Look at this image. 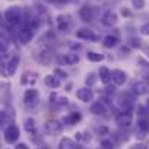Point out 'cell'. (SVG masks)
<instances>
[{"mask_svg":"<svg viewBox=\"0 0 149 149\" xmlns=\"http://www.w3.org/2000/svg\"><path fill=\"white\" fill-rule=\"evenodd\" d=\"M116 123H117L120 127H129V126L133 123V116H132V113H129L127 110L119 113V114L116 116Z\"/></svg>","mask_w":149,"mask_h":149,"instance_id":"obj_6","label":"cell"},{"mask_svg":"<svg viewBox=\"0 0 149 149\" xmlns=\"http://www.w3.org/2000/svg\"><path fill=\"white\" fill-rule=\"evenodd\" d=\"M45 84H47L49 88H58V87L61 86L59 78L55 77V75H47V77H45Z\"/></svg>","mask_w":149,"mask_h":149,"instance_id":"obj_24","label":"cell"},{"mask_svg":"<svg viewBox=\"0 0 149 149\" xmlns=\"http://www.w3.org/2000/svg\"><path fill=\"white\" fill-rule=\"evenodd\" d=\"M130 45L133 48H141L142 47V41L139 38H130Z\"/></svg>","mask_w":149,"mask_h":149,"instance_id":"obj_31","label":"cell"},{"mask_svg":"<svg viewBox=\"0 0 149 149\" xmlns=\"http://www.w3.org/2000/svg\"><path fill=\"white\" fill-rule=\"evenodd\" d=\"M122 15H125V16H129V10H126V9H122Z\"/></svg>","mask_w":149,"mask_h":149,"instance_id":"obj_39","label":"cell"},{"mask_svg":"<svg viewBox=\"0 0 149 149\" xmlns=\"http://www.w3.org/2000/svg\"><path fill=\"white\" fill-rule=\"evenodd\" d=\"M138 114H139V117H146V109L143 106H139L138 107Z\"/></svg>","mask_w":149,"mask_h":149,"instance_id":"obj_33","label":"cell"},{"mask_svg":"<svg viewBox=\"0 0 149 149\" xmlns=\"http://www.w3.org/2000/svg\"><path fill=\"white\" fill-rule=\"evenodd\" d=\"M4 17H6V22H7L9 25L16 26V25H19V23L22 22V19H23V12H22V9H20L19 6H12V7H9V9L6 10Z\"/></svg>","mask_w":149,"mask_h":149,"instance_id":"obj_1","label":"cell"},{"mask_svg":"<svg viewBox=\"0 0 149 149\" xmlns=\"http://www.w3.org/2000/svg\"><path fill=\"white\" fill-rule=\"evenodd\" d=\"M20 136V130L16 125H9L6 129H4V141L7 143H15Z\"/></svg>","mask_w":149,"mask_h":149,"instance_id":"obj_3","label":"cell"},{"mask_svg":"<svg viewBox=\"0 0 149 149\" xmlns=\"http://www.w3.org/2000/svg\"><path fill=\"white\" fill-rule=\"evenodd\" d=\"M75 35H77V38H80V39H87V41H97V39H99L97 35H96L91 29H88V28H81V29H78V31L75 32Z\"/></svg>","mask_w":149,"mask_h":149,"instance_id":"obj_11","label":"cell"},{"mask_svg":"<svg viewBox=\"0 0 149 149\" xmlns=\"http://www.w3.org/2000/svg\"><path fill=\"white\" fill-rule=\"evenodd\" d=\"M132 93L136 96H145L149 93V83L148 81H138L132 86Z\"/></svg>","mask_w":149,"mask_h":149,"instance_id":"obj_9","label":"cell"},{"mask_svg":"<svg viewBox=\"0 0 149 149\" xmlns=\"http://www.w3.org/2000/svg\"><path fill=\"white\" fill-rule=\"evenodd\" d=\"M52 59H54V54H52V49H51V48L42 49V52H41L39 56H38V61L42 62L44 65H49Z\"/></svg>","mask_w":149,"mask_h":149,"instance_id":"obj_14","label":"cell"},{"mask_svg":"<svg viewBox=\"0 0 149 149\" xmlns=\"http://www.w3.org/2000/svg\"><path fill=\"white\" fill-rule=\"evenodd\" d=\"M110 74H111V80L114 81L116 86H123L127 80V74L122 70H113V71H110Z\"/></svg>","mask_w":149,"mask_h":149,"instance_id":"obj_12","label":"cell"},{"mask_svg":"<svg viewBox=\"0 0 149 149\" xmlns=\"http://www.w3.org/2000/svg\"><path fill=\"white\" fill-rule=\"evenodd\" d=\"M16 149H29V146L26 143H17L16 145Z\"/></svg>","mask_w":149,"mask_h":149,"instance_id":"obj_37","label":"cell"},{"mask_svg":"<svg viewBox=\"0 0 149 149\" xmlns=\"http://www.w3.org/2000/svg\"><path fill=\"white\" fill-rule=\"evenodd\" d=\"M80 120H81V113L80 111H72L71 114L64 117V123H67V125H75Z\"/></svg>","mask_w":149,"mask_h":149,"instance_id":"obj_20","label":"cell"},{"mask_svg":"<svg viewBox=\"0 0 149 149\" xmlns=\"http://www.w3.org/2000/svg\"><path fill=\"white\" fill-rule=\"evenodd\" d=\"M146 107H148V109H149V99L146 100Z\"/></svg>","mask_w":149,"mask_h":149,"instance_id":"obj_42","label":"cell"},{"mask_svg":"<svg viewBox=\"0 0 149 149\" xmlns=\"http://www.w3.org/2000/svg\"><path fill=\"white\" fill-rule=\"evenodd\" d=\"M77 97H78V100H81L84 103H88L94 99V93L90 87H84V88H80L77 91Z\"/></svg>","mask_w":149,"mask_h":149,"instance_id":"obj_13","label":"cell"},{"mask_svg":"<svg viewBox=\"0 0 149 149\" xmlns=\"http://www.w3.org/2000/svg\"><path fill=\"white\" fill-rule=\"evenodd\" d=\"M36 77H38L36 72L26 71V72L22 74V80H20V83H22V86H32V84H35V81L38 80Z\"/></svg>","mask_w":149,"mask_h":149,"instance_id":"obj_15","label":"cell"},{"mask_svg":"<svg viewBox=\"0 0 149 149\" xmlns=\"http://www.w3.org/2000/svg\"><path fill=\"white\" fill-rule=\"evenodd\" d=\"M9 49V47H7V42L6 41H0V55H3V54H6Z\"/></svg>","mask_w":149,"mask_h":149,"instance_id":"obj_32","label":"cell"},{"mask_svg":"<svg viewBox=\"0 0 149 149\" xmlns=\"http://www.w3.org/2000/svg\"><path fill=\"white\" fill-rule=\"evenodd\" d=\"M54 75L58 77V78H67V77H68V74H67L64 70H61V68H55V70H54Z\"/></svg>","mask_w":149,"mask_h":149,"instance_id":"obj_28","label":"cell"},{"mask_svg":"<svg viewBox=\"0 0 149 149\" xmlns=\"http://www.w3.org/2000/svg\"><path fill=\"white\" fill-rule=\"evenodd\" d=\"M100 149H113V143H111V141H109V139L101 141V143H100Z\"/></svg>","mask_w":149,"mask_h":149,"instance_id":"obj_29","label":"cell"},{"mask_svg":"<svg viewBox=\"0 0 149 149\" xmlns=\"http://www.w3.org/2000/svg\"><path fill=\"white\" fill-rule=\"evenodd\" d=\"M87 58H88V61H91V62H100V61L104 59V55H103V54H99V52H94V51H88V52H87Z\"/></svg>","mask_w":149,"mask_h":149,"instance_id":"obj_25","label":"cell"},{"mask_svg":"<svg viewBox=\"0 0 149 149\" xmlns=\"http://www.w3.org/2000/svg\"><path fill=\"white\" fill-rule=\"evenodd\" d=\"M62 61H64L67 65H75V64L80 61V56H78V54H74V52H71V54H67V55H64V56H62Z\"/></svg>","mask_w":149,"mask_h":149,"instance_id":"obj_22","label":"cell"},{"mask_svg":"<svg viewBox=\"0 0 149 149\" xmlns=\"http://www.w3.org/2000/svg\"><path fill=\"white\" fill-rule=\"evenodd\" d=\"M129 149H148V146H146L145 143H135V145H132Z\"/></svg>","mask_w":149,"mask_h":149,"instance_id":"obj_34","label":"cell"},{"mask_svg":"<svg viewBox=\"0 0 149 149\" xmlns=\"http://www.w3.org/2000/svg\"><path fill=\"white\" fill-rule=\"evenodd\" d=\"M141 32H142L143 35H149V23H145V25L141 28Z\"/></svg>","mask_w":149,"mask_h":149,"instance_id":"obj_35","label":"cell"},{"mask_svg":"<svg viewBox=\"0 0 149 149\" xmlns=\"http://www.w3.org/2000/svg\"><path fill=\"white\" fill-rule=\"evenodd\" d=\"M149 132V125L146 120H143L142 117L138 120V123H136V126H135V136L138 138V139H145L146 138V135H148Z\"/></svg>","mask_w":149,"mask_h":149,"instance_id":"obj_5","label":"cell"},{"mask_svg":"<svg viewBox=\"0 0 149 149\" xmlns=\"http://www.w3.org/2000/svg\"><path fill=\"white\" fill-rule=\"evenodd\" d=\"M58 146H59V149H78V145L70 138H62L59 141Z\"/></svg>","mask_w":149,"mask_h":149,"instance_id":"obj_19","label":"cell"},{"mask_svg":"<svg viewBox=\"0 0 149 149\" xmlns=\"http://www.w3.org/2000/svg\"><path fill=\"white\" fill-rule=\"evenodd\" d=\"M80 19L83 20V22H91L93 20V17H94V15H93V9L91 7H88V6H83L81 9H80Z\"/></svg>","mask_w":149,"mask_h":149,"instance_id":"obj_16","label":"cell"},{"mask_svg":"<svg viewBox=\"0 0 149 149\" xmlns=\"http://www.w3.org/2000/svg\"><path fill=\"white\" fill-rule=\"evenodd\" d=\"M99 75H100V81L104 84V86H109L111 83V74H110V70L107 67H101L99 70Z\"/></svg>","mask_w":149,"mask_h":149,"instance_id":"obj_17","label":"cell"},{"mask_svg":"<svg viewBox=\"0 0 149 149\" xmlns=\"http://www.w3.org/2000/svg\"><path fill=\"white\" fill-rule=\"evenodd\" d=\"M19 56L17 55H15V56H12V59L4 65L6 67V70L4 71H1V74L3 75H6V77H12L15 72H16V70H17V65H19Z\"/></svg>","mask_w":149,"mask_h":149,"instance_id":"obj_7","label":"cell"},{"mask_svg":"<svg viewBox=\"0 0 149 149\" xmlns=\"http://www.w3.org/2000/svg\"><path fill=\"white\" fill-rule=\"evenodd\" d=\"M117 44H119V38L114 36V35H107V36L103 39V45H104L106 48H113V47H116Z\"/></svg>","mask_w":149,"mask_h":149,"instance_id":"obj_23","label":"cell"},{"mask_svg":"<svg viewBox=\"0 0 149 149\" xmlns=\"http://www.w3.org/2000/svg\"><path fill=\"white\" fill-rule=\"evenodd\" d=\"M23 103L28 109H33L38 106L39 103V94H38V90L35 88H28L25 91V96H23Z\"/></svg>","mask_w":149,"mask_h":149,"instance_id":"obj_2","label":"cell"},{"mask_svg":"<svg viewBox=\"0 0 149 149\" xmlns=\"http://www.w3.org/2000/svg\"><path fill=\"white\" fill-rule=\"evenodd\" d=\"M117 15L114 13V12H111V10H107V12H104V15L101 16V23L104 25V26H109V28H111V26H114L116 23H117Z\"/></svg>","mask_w":149,"mask_h":149,"instance_id":"obj_10","label":"cell"},{"mask_svg":"<svg viewBox=\"0 0 149 149\" xmlns=\"http://www.w3.org/2000/svg\"><path fill=\"white\" fill-rule=\"evenodd\" d=\"M132 4H133V7H135V9L141 10V9H143V7H145V0H132Z\"/></svg>","mask_w":149,"mask_h":149,"instance_id":"obj_30","label":"cell"},{"mask_svg":"<svg viewBox=\"0 0 149 149\" xmlns=\"http://www.w3.org/2000/svg\"><path fill=\"white\" fill-rule=\"evenodd\" d=\"M107 132H109L107 127H101V129H99V133H107Z\"/></svg>","mask_w":149,"mask_h":149,"instance_id":"obj_38","label":"cell"},{"mask_svg":"<svg viewBox=\"0 0 149 149\" xmlns=\"http://www.w3.org/2000/svg\"><path fill=\"white\" fill-rule=\"evenodd\" d=\"M56 26H58L59 31H68V28H70V16L59 15L56 17Z\"/></svg>","mask_w":149,"mask_h":149,"instance_id":"obj_18","label":"cell"},{"mask_svg":"<svg viewBox=\"0 0 149 149\" xmlns=\"http://www.w3.org/2000/svg\"><path fill=\"white\" fill-rule=\"evenodd\" d=\"M32 38H33V31L29 29V28H23V29H20L19 33H17V42H20L22 45L29 44V42L32 41Z\"/></svg>","mask_w":149,"mask_h":149,"instance_id":"obj_8","label":"cell"},{"mask_svg":"<svg viewBox=\"0 0 149 149\" xmlns=\"http://www.w3.org/2000/svg\"><path fill=\"white\" fill-rule=\"evenodd\" d=\"M138 61H139V64H141L142 67H146V68L149 70V62H148V61H145L142 56H139V58H138Z\"/></svg>","mask_w":149,"mask_h":149,"instance_id":"obj_36","label":"cell"},{"mask_svg":"<svg viewBox=\"0 0 149 149\" xmlns=\"http://www.w3.org/2000/svg\"><path fill=\"white\" fill-rule=\"evenodd\" d=\"M25 130L29 132V133L35 132V120H33L32 117H28V119L25 120Z\"/></svg>","mask_w":149,"mask_h":149,"instance_id":"obj_27","label":"cell"},{"mask_svg":"<svg viewBox=\"0 0 149 149\" xmlns=\"http://www.w3.org/2000/svg\"><path fill=\"white\" fill-rule=\"evenodd\" d=\"M62 123L59 122V120H48L45 125H44V130H45V133H48V135H59L61 132H62Z\"/></svg>","mask_w":149,"mask_h":149,"instance_id":"obj_4","label":"cell"},{"mask_svg":"<svg viewBox=\"0 0 149 149\" xmlns=\"http://www.w3.org/2000/svg\"><path fill=\"white\" fill-rule=\"evenodd\" d=\"M55 99H56V94L52 93V94H51V101H55Z\"/></svg>","mask_w":149,"mask_h":149,"instance_id":"obj_41","label":"cell"},{"mask_svg":"<svg viewBox=\"0 0 149 149\" xmlns=\"http://www.w3.org/2000/svg\"><path fill=\"white\" fill-rule=\"evenodd\" d=\"M148 52H149V48H148Z\"/></svg>","mask_w":149,"mask_h":149,"instance_id":"obj_44","label":"cell"},{"mask_svg":"<svg viewBox=\"0 0 149 149\" xmlns=\"http://www.w3.org/2000/svg\"><path fill=\"white\" fill-rule=\"evenodd\" d=\"M90 111H91L93 114H97V116H103V114L106 113V107H104L103 101H97V103L91 104V107H90Z\"/></svg>","mask_w":149,"mask_h":149,"instance_id":"obj_21","label":"cell"},{"mask_svg":"<svg viewBox=\"0 0 149 149\" xmlns=\"http://www.w3.org/2000/svg\"><path fill=\"white\" fill-rule=\"evenodd\" d=\"M39 149H49V148H47V146H42V148H39Z\"/></svg>","mask_w":149,"mask_h":149,"instance_id":"obj_43","label":"cell"},{"mask_svg":"<svg viewBox=\"0 0 149 149\" xmlns=\"http://www.w3.org/2000/svg\"><path fill=\"white\" fill-rule=\"evenodd\" d=\"M61 3H72V1H77V0H59Z\"/></svg>","mask_w":149,"mask_h":149,"instance_id":"obj_40","label":"cell"},{"mask_svg":"<svg viewBox=\"0 0 149 149\" xmlns=\"http://www.w3.org/2000/svg\"><path fill=\"white\" fill-rule=\"evenodd\" d=\"M97 74H94V72H90V74H87V77H86V84H87V87H93L94 84H96V81H97Z\"/></svg>","mask_w":149,"mask_h":149,"instance_id":"obj_26","label":"cell"}]
</instances>
